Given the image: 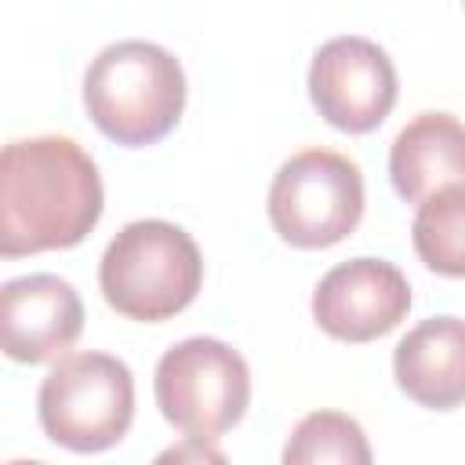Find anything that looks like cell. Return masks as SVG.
<instances>
[{
  "instance_id": "cell-1",
  "label": "cell",
  "mask_w": 465,
  "mask_h": 465,
  "mask_svg": "<svg viewBox=\"0 0 465 465\" xmlns=\"http://www.w3.org/2000/svg\"><path fill=\"white\" fill-rule=\"evenodd\" d=\"M102 200V174L73 138L7 142L0 156V254L76 247L98 225Z\"/></svg>"
},
{
  "instance_id": "cell-2",
  "label": "cell",
  "mask_w": 465,
  "mask_h": 465,
  "mask_svg": "<svg viewBox=\"0 0 465 465\" xmlns=\"http://www.w3.org/2000/svg\"><path fill=\"white\" fill-rule=\"evenodd\" d=\"M84 109L116 145H153L185 109V73L153 40H116L87 65Z\"/></svg>"
},
{
  "instance_id": "cell-3",
  "label": "cell",
  "mask_w": 465,
  "mask_h": 465,
  "mask_svg": "<svg viewBox=\"0 0 465 465\" xmlns=\"http://www.w3.org/2000/svg\"><path fill=\"white\" fill-rule=\"evenodd\" d=\"M203 283L196 240L163 218L127 222L98 262V287L109 309L138 323L178 316Z\"/></svg>"
},
{
  "instance_id": "cell-4",
  "label": "cell",
  "mask_w": 465,
  "mask_h": 465,
  "mask_svg": "<svg viewBox=\"0 0 465 465\" xmlns=\"http://www.w3.org/2000/svg\"><path fill=\"white\" fill-rule=\"evenodd\" d=\"M36 414L58 447L76 454L109 450L134 418L131 367L109 352H69L40 381Z\"/></svg>"
},
{
  "instance_id": "cell-5",
  "label": "cell",
  "mask_w": 465,
  "mask_h": 465,
  "mask_svg": "<svg viewBox=\"0 0 465 465\" xmlns=\"http://www.w3.org/2000/svg\"><path fill=\"white\" fill-rule=\"evenodd\" d=\"M265 207L283 243L334 247L363 218V174L334 149H302L276 171Z\"/></svg>"
},
{
  "instance_id": "cell-6",
  "label": "cell",
  "mask_w": 465,
  "mask_h": 465,
  "mask_svg": "<svg viewBox=\"0 0 465 465\" xmlns=\"http://www.w3.org/2000/svg\"><path fill=\"white\" fill-rule=\"evenodd\" d=\"M160 414L196 440L229 432L251 403V371L243 356L218 338H185L156 363Z\"/></svg>"
},
{
  "instance_id": "cell-7",
  "label": "cell",
  "mask_w": 465,
  "mask_h": 465,
  "mask_svg": "<svg viewBox=\"0 0 465 465\" xmlns=\"http://www.w3.org/2000/svg\"><path fill=\"white\" fill-rule=\"evenodd\" d=\"M309 98L331 127L367 134L396 105V65L367 36H334L312 54Z\"/></svg>"
},
{
  "instance_id": "cell-8",
  "label": "cell",
  "mask_w": 465,
  "mask_h": 465,
  "mask_svg": "<svg viewBox=\"0 0 465 465\" xmlns=\"http://www.w3.org/2000/svg\"><path fill=\"white\" fill-rule=\"evenodd\" d=\"M411 312V283L385 258L334 265L312 291V320L338 341H374Z\"/></svg>"
},
{
  "instance_id": "cell-9",
  "label": "cell",
  "mask_w": 465,
  "mask_h": 465,
  "mask_svg": "<svg viewBox=\"0 0 465 465\" xmlns=\"http://www.w3.org/2000/svg\"><path fill=\"white\" fill-rule=\"evenodd\" d=\"M84 331V305L69 280L51 272L15 276L0 291V341L18 363H47Z\"/></svg>"
},
{
  "instance_id": "cell-10",
  "label": "cell",
  "mask_w": 465,
  "mask_h": 465,
  "mask_svg": "<svg viewBox=\"0 0 465 465\" xmlns=\"http://www.w3.org/2000/svg\"><path fill=\"white\" fill-rule=\"evenodd\" d=\"M389 178L418 207L447 189H465V124L450 113H418L392 138Z\"/></svg>"
},
{
  "instance_id": "cell-11",
  "label": "cell",
  "mask_w": 465,
  "mask_h": 465,
  "mask_svg": "<svg viewBox=\"0 0 465 465\" xmlns=\"http://www.w3.org/2000/svg\"><path fill=\"white\" fill-rule=\"evenodd\" d=\"M396 385L429 411L465 403V320L432 316L411 327L392 352Z\"/></svg>"
},
{
  "instance_id": "cell-12",
  "label": "cell",
  "mask_w": 465,
  "mask_h": 465,
  "mask_svg": "<svg viewBox=\"0 0 465 465\" xmlns=\"http://www.w3.org/2000/svg\"><path fill=\"white\" fill-rule=\"evenodd\" d=\"M280 465H374V454L356 418L312 411L291 429Z\"/></svg>"
},
{
  "instance_id": "cell-13",
  "label": "cell",
  "mask_w": 465,
  "mask_h": 465,
  "mask_svg": "<svg viewBox=\"0 0 465 465\" xmlns=\"http://www.w3.org/2000/svg\"><path fill=\"white\" fill-rule=\"evenodd\" d=\"M418 258L440 276H465V189L425 200L411 222Z\"/></svg>"
},
{
  "instance_id": "cell-14",
  "label": "cell",
  "mask_w": 465,
  "mask_h": 465,
  "mask_svg": "<svg viewBox=\"0 0 465 465\" xmlns=\"http://www.w3.org/2000/svg\"><path fill=\"white\" fill-rule=\"evenodd\" d=\"M153 465H229V458H225L211 440L189 436V440H182V443L163 447V450L153 458Z\"/></svg>"
},
{
  "instance_id": "cell-15",
  "label": "cell",
  "mask_w": 465,
  "mask_h": 465,
  "mask_svg": "<svg viewBox=\"0 0 465 465\" xmlns=\"http://www.w3.org/2000/svg\"><path fill=\"white\" fill-rule=\"evenodd\" d=\"M11 465H44V461H11Z\"/></svg>"
}]
</instances>
